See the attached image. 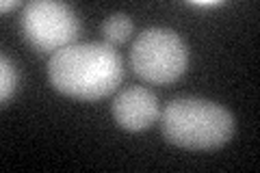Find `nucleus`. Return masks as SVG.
Listing matches in <instances>:
<instances>
[{"mask_svg": "<svg viewBox=\"0 0 260 173\" xmlns=\"http://www.w3.org/2000/svg\"><path fill=\"white\" fill-rule=\"evenodd\" d=\"M48 78L59 93L80 102H95L119 87L124 78V61L109 44L76 41L50 56Z\"/></svg>", "mask_w": 260, "mask_h": 173, "instance_id": "f257e3e1", "label": "nucleus"}, {"mask_svg": "<svg viewBox=\"0 0 260 173\" xmlns=\"http://www.w3.org/2000/svg\"><path fill=\"white\" fill-rule=\"evenodd\" d=\"M162 136L172 145L193 152H210L234 134V117L221 104L202 97H178L160 113Z\"/></svg>", "mask_w": 260, "mask_h": 173, "instance_id": "f03ea898", "label": "nucleus"}, {"mask_svg": "<svg viewBox=\"0 0 260 173\" xmlns=\"http://www.w3.org/2000/svg\"><path fill=\"white\" fill-rule=\"evenodd\" d=\"M135 74L150 85H172L186 72L189 50L172 28H145L130 48Z\"/></svg>", "mask_w": 260, "mask_h": 173, "instance_id": "7ed1b4c3", "label": "nucleus"}, {"mask_svg": "<svg viewBox=\"0 0 260 173\" xmlns=\"http://www.w3.org/2000/svg\"><path fill=\"white\" fill-rule=\"evenodd\" d=\"M22 35L37 52H59L76 44L80 20L72 7L54 0H32L20 15Z\"/></svg>", "mask_w": 260, "mask_h": 173, "instance_id": "20e7f679", "label": "nucleus"}, {"mask_svg": "<svg viewBox=\"0 0 260 173\" xmlns=\"http://www.w3.org/2000/svg\"><path fill=\"white\" fill-rule=\"evenodd\" d=\"M113 117L128 132H141L160 117L158 97L145 87H128L113 100Z\"/></svg>", "mask_w": 260, "mask_h": 173, "instance_id": "39448f33", "label": "nucleus"}, {"mask_svg": "<svg viewBox=\"0 0 260 173\" xmlns=\"http://www.w3.org/2000/svg\"><path fill=\"white\" fill-rule=\"evenodd\" d=\"M130 32H133V20H130L126 13H113L102 22L104 44H109L113 48L126 44Z\"/></svg>", "mask_w": 260, "mask_h": 173, "instance_id": "423d86ee", "label": "nucleus"}, {"mask_svg": "<svg viewBox=\"0 0 260 173\" xmlns=\"http://www.w3.org/2000/svg\"><path fill=\"white\" fill-rule=\"evenodd\" d=\"M15 89H18V70L9 56L3 54L0 56V100H3V106L11 102Z\"/></svg>", "mask_w": 260, "mask_h": 173, "instance_id": "0eeeda50", "label": "nucleus"}, {"mask_svg": "<svg viewBox=\"0 0 260 173\" xmlns=\"http://www.w3.org/2000/svg\"><path fill=\"white\" fill-rule=\"evenodd\" d=\"M15 7H22L20 0H3L0 9H3V11H11V9H15Z\"/></svg>", "mask_w": 260, "mask_h": 173, "instance_id": "6e6552de", "label": "nucleus"}, {"mask_svg": "<svg viewBox=\"0 0 260 173\" xmlns=\"http://www.w3.org/2000/svg\"><path fill=\"white\" fill-rule=\"evenodd\" d=\"M195 7H217V5H221L219 0H195V3H191Z\"/></svg>", "mask_w": 260, "mask_h": 173, "instance_id": "1a4fd4ad", "label": "nucleus"}]
</instances>
